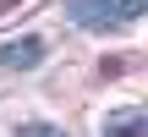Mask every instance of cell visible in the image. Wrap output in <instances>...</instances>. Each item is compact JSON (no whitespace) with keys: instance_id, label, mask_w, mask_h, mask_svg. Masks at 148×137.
<instances>
[{"instance_id":"6da1fadb","label":"cell","mask_w":148,"mask_h":137,"mask_svg":"<svg viewBox=\"0 0 148 137\" xmlns=\"http://www.w3.org/2000/svg\"><path fill=\"white\" fill-rule=\"evenodd\" d=\"M143 11H148V0H66V16L88 33H110V27H121Z\"/></svg>"},{"instance_id":"7a4b0ae2","label":"cell","mask_w":148,"mask_h":137,"mask_svg":"<svg viewBox=\"0 0 148 137\" xmlns=\"http://www.w3.org/2000/svg\"><path fill=\"white\" fill-rule=\"evenodd\" d=\"M44 38H16V44H0V66L5 71H33V66H44Z\"/></svg>"},{"instance_id":"3957f363","label":"cell","mask_w":148,"mask_h":137,"mask_svg":"<svg viewBox=\"0 0 148 137\" xmlns=\"http://www.w3.org/2000/svg\"><path fill=\"white\" fill-rule=\"evenodd\" d=\"M104 137H148V115L143 110H115L104 121Z\"/></svg>"},{"instance_id":"277c9868","label":"cell","mask_w":148,"mask_h":137,"mask_svg":"<svg viewBox=\"0 0 148 137\" xmlns=\"http://www.w3.org/2000/svg\"><path fill=\"white\" fill-rule=\"evenodd\" d=\"M16 137H66V132H60V126H49V121H27Z\"/></svg>"},{"instance_id":"5b68a950","label":"cell","mask_w":148,"mask_h":137,"mask_svg":"<svg viewBox=\"0 0 148 137\" xmlns=\"http://www.w3.org/2000/svg\"><path fill=\"white\" fill-rule=\"evenodd\" d=\"M11 5H16V0H0V11H11Z\"/></svg>"}]
</instances>
